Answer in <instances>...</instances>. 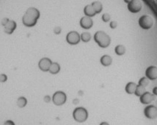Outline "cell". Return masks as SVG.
I'll list each match as a JSON object with an SVG mask.
<instances>
[{"label":"cell","mask_w":157,"mask_h":125,"mask_svg":"<svg viewBox=\"0 0 157 125\" xmlns=\"http://www.w3.org/2000/svg\"><path fill=\"white\" fill-rule=\"evenodd\" d=\"M94 39L100 48H107L111 44V38L103 31H97L94 36Z\"/></svg>","instance_id":"obj_1"},{"label":"cell","mask_w":157,"mask_h":125,"mask_svg":"<svg viewBox=\"0 0 157 125\" xmlns=\"http://www.w3.org/2000/svg\"><path fill=\"white\" fill-rule=\"evenodd\" d=\"M73 118L76 122L83 123L86 121L88 118V110L82 106H78L73 110Z\"/></svg>","instance_id":"obj_2"},{"label":"cell","mask_w":157,"mask_h":125,"mask_svg":"<svg viewBox=\"0 0 157 125\" xmlns=\"http://www.w3.org/2000/svg\"><path fill=\"white\" fill-rule=\"evenodd\" d=\"M154 24L153 19L149 15H143L139 20V25L142 29H151Z\"/></svg>","instance_id":"obj_3"},{"label":"cell","mask_w":157,"mask_h":125,"mask_svg":"<svg viewBox=\"0 0 157 125\" xmlns=\"http://www.w3.org/2000/svg\"><path fill=\"white\" fill-rule=\"evenodd\" d=\"M52 100L55 105L62 106L67 101V95L62 91H57L52 95Z\"/></svg>","instance_id":"obj_4"},{"label":"cell","mask_w":157,"mask_h":125,"mask_svg":"<svg viewBox=\"0 0 157 125\" xmlns=\"http://www.w3.org/2000/svg\"><path fill=\"white\" fill-rule=\"evenodd\" d=\"M66 40L67 42V43H69L70 45H75L78 44L80 40H81V38H80V34L77 31H70L67 34Z\"/></svg>","instance_id":"obj_5"},{"label":"cell","mask_w":157,"mask_h":125,"mask_svg":"<svg viewBox=\"0 0 157 125\" xmlns=\"http://www.w3.org/2000/svg\"><path fill=\"white\" fill-rule=\"evenodd\" d=\"M144 115L148 119H155L157 118V107L154 105H148L144 108Z\"/></svg>","instance_id":"obj_6"},{"label":"cell","mask_w":157,"mask_h":125,"mask_svg":"<svg viewBox=\"0 0 157 125\" xmlns=\"http://www.w3.org/2000/svg\"><path fill=\"white\" fill-rule=\"evenodd\" d=\"M127 8L129 12L136 13L141 11L142 8V5L139 0H131L127 4Z\"/></svg>","instance_id":"obj_7"},{"label":"cell","mask_w":157,"mask_h":125,"mask_svg":"<svg viewBox=\"0 0 157 125\" xmlns=\"http://www.w3.org/2000/svg\"><path fill=\"white\" fill-rule=\"evenodd\" d=\"M145 77H147L150 80H155L157 79V66H150L145 70Z\"/></svg>","instance_id":"obj_8"},{"label":"cell","mask_w":157,"mask_h":125,"mask_svg":"<svg viewBox=\"0 0 157 125\" xmlns=\"http://www.w3.org/2000/svg\"><path fill=\"white\" fill-rule=\"evenodd\" d=\"M52 62V60L48 57H43L38 62L39 69L43 72H49V67Z\"/></svg>","instance_id":"obj_9"},{"label":"cell","mask_w":157,"mask_h":125,"mask_svg":"<svg viewBox=\"0 0 157 125\" xmlns=\"http://www.w3.org/2000/svg\"><path fill=\"white\" fill-rule=\"evenodd\" d=\"M23 25L26 27H33L37 24V20L28 13H25L22 18Z\"/></svg>","instance_id":"obj_10"},{"label":"cell","mask_w":157,"mask_h":125,"mask_svg":"<svg viewBox=\"0 0 157 125\" xmlns=\"http://www.w3.org/2000/svg\"><path fill=\"white\" fill-rule=\"evenodd\" d=\"M139 101L142 104H150L155 100V95L149 92H145L141 96H140Z\"/></svg>","instance_id":"obj_11"},{"label":"cell","mask_w":157,"mask_h":125,"mask_svg":"<svg viewBox=\"0 0 157 125\" xmlns=\"http://www.w3.org/2000/svg\"><path fill=\"white\" fill-rule=\"evenodd\" d=\"M79 24L81 25V27L84 29H90L94 25V22L92 20L91 17L89 16H83L81 18L79 22Z\"/></svg>","instance_id":"obj_12"},{"label":"cell","mask_w":157,"mask_h":125,"mask_svg":"<svg viewBox=\"0 0 157 125\" xmlns=\"http://www.w3.org/2000/svg\"><path fill=\"white\" fill-rule=\"evenodd\" d=\"M17 28L16 22L13 20H10L4 26V31L7 34H11Z\"/></svg>","instance_id":"obj_13"},{"label":"cell","mask_w":157,"mask_h":125,"mask_svg":"<svg viewBox=\"0 0 157 125\" xmlns=\"http://www.w3.org/2000/svg\"><path fill=\"white\" fill-rule=\"evenodd\" d=\"M136 87H137V84L134 82H128L126 84L125 87V91L127 94L132 95L135 93V91H136Z\"/></svg>","instance_id":"obj_14"},{"label":"cell","mask_w":157,"mask_h":125,"mask_svg":"<svg viewBox=\"0 0 157 125\" xmlns=\"http://www.w3.org/2000/svg\"><path fill=\"white\" fill-rule=\"evenodd\" d=\"M100 61L103 66H109L112 63V58L108 55H104L103 56L101 57Z\"/></svg>","instance_id":"obj_15"},{"label":"cell","mask_w":157,"mask_h":125,"mask_svg":"<svg viewBox=\"0 0 157 125\" xmlns=\"http://www.w3.org/2000/svg\"><path fill=\"white\" fill-rule=\"evenodd\" d=\"M25 13H28V14L31 15V16H32L33 17H35V19L37 20H38L40 16V11H39L37 8H34V7L29 8L28 9L26 10V11H25Z\"/></svg>","instance_id":"obj_16"},{"label":"cell","mask_w":157,"mask_h":125,"mask_svg":"<svg viewBox=\"0 0 157 125\" xmlns=\"http://www.w3.org/2000/svg\"><path fill=\"white\" fill-rule=\"evenodd\" d=\"M84 13L86 16L93 17L97 14L91 5H87L84 8Z\"/></svg>","instance_id":"obj_17"},{"label":"cell","mask_w":157,"mask_h":125,"mask_svg":"<svg viewBox=\"0 0 157 125\" xmlns=\"http://www.w3.org/2000/svg\"><path fill=\"white\" fill-rule=\"evenodd\" d=\"M61 70V66L58 62H52L51 64L50 67H49V73L52 74V75H56V74L59 73Z\"/></svg>","instance_id":"obj_18"},{"label":"cell","mask_w":157,"mask_h":125,"mask_svg":"<svg viewBox=\"0 0 157 125\" xmlns=\"http://www.w3.org/2000/svg\"><path fill=\"white\" fill-rule=\"evenodd\" d=\"M91 5H92V7H93L94 10L96 13H101V11H103V5H102V3L100 2L99 1L93 2Z\"/></svg>","instance_id":"obj_19"},{"label":"cell","mask_w":157,"mask_h":125,"mask_svg":"<svg viewBox=\"0 0 157 125\" xmlns=\"http://www.w3.org/2000/svg\"><path fill=\"white\" fill-rule=\"evenodd\" d=\"M115 52L118 56H122L126 53V48L123 45H117L115 48Z\"/></svg>","instance_id":"obj_20"},{"label":"cell","mask_w":157,"mask_h":125,"mask_svg":"<svg viewBox=\"0 0 157 125\" xmlns=\"http://www.w3.org/2000/svg\"><path fill=\"white\" fill-rule=\"evenodd\" d=\"M27 104V99L23 96L18 98L17 100V105L20 108H24Z\"/></svg>","instance_id":"obj_21"},{"label":"cell","mask_w":157,"mask_h":125,"mask_svg":"<svg viewBox=\"0 0 157 125\" xmlns=\"http://www.w3.org/2000/svg\"><path fill=\"white\" fill-rule=\"evenodd\" d=\"M146 92V89H145L144 87H142V86H140V85H137L136 87V91H135V95L138 97H140V96L142 95L144 92Z\"/></svg>","instance_id":"obj_22"},{"label":"cell","mask_w":157,"mask_h":125,"mask_svg":"<svg viewBox=\"0 0 157 125\" xmlns=\"http://www.w3.org/2000/svg\"><path fill=\"white\" fill-rule=\"evenodd\" d=\"M80 38H81V40L84 43H88L91 40V34L88 33V32H83L81 35H80Z\"/></svg>","instance_id":"obj_23"},{"label":"cell","mask_w":157,"mask_h":125,"mask_svg":"<svg viewBox=\"0 0 157 125\" xmlns=\"http://www.w3.org/2000/svg\"><path fill=\"white\" fill-rule=\"evenodd\" d=\"M150 80L147 77H142L139 79V85L142 86V87H146L147 86L149 85Z\"/></svg>","instance_id":"obj_24"},{"label":"cell","mask_w":157,"mask_h":125,"mask_svg":"<svg viewBox=\"0 0 157 125\" xmlns=\"http://www.w3.org/2000/svg\"><path fill=\"white\" fill-rule=\"evenodd\" d=\"M102 20H103V21L105 22V23H108L109 21H110L111 16L107 13H104V14H103V16H102Z\"/></svg>","instance_id":"obj_25"},{"label":"cell","mask_w":157,"mask_h":125,"mask_svg":"<svg viewBox=\"0 0 157 125\" xmlns=\"http://www.w3.org/2000/svg\"><path fill=\"white\" fill-rule=\"evenodd\" d=\"M7 80H8V77H7L6 74H1L0 75V82L5 83L7 81Z\"/></svg>","instance_id":"obj_26"},{"label":"cell","mask_w":157,"mask_h":125,"mask_svg":"<svg viewBox=\"0 0 157 125\" xmlns=\"http://www.w3.org/2000/svg\"><path fill=\"white\" fill-rule=\"evenodd\" d=\"M109 26H110V28H112V29H115V28L117 27V23L116 21H111Z\"/></svg>","instance_id":"obj_27"},{"label":"cell","mask_w":157,"mask_h":125,"mask_svg":"<svg viewBox=\"0 0 157 125\" xmlns=\"http://www.w3.org/2000/svg\"><path fill=\"white\" fill-rule=\"evenodd\" d=\"M53 31H54V33L56 34H60L61 32V27H59V26L55 27Z\"/></svg>","instance_id":"obj_28"},{"label":"cell","mask_w":157,"mask_h":125,"mask_svg":"<svg viewBox=\"0 0 157 125\" xmlns=\"http://www.w3.org/2000/svg\"><path fill=\"white\" fill-rule=\"evenodd\" d=\"M9 21H10V20L8 19V18H7V17L3 18V19L2 20V21H1V24L3 26H5V25H6Z\"/></svg>","instance_id":"obj_29"},{"label":"cell","mask_w":157,"mask_h":125,"mask_svg":"<svg viewBox=\"0 0 157 125\" xmlns=\"http://www.w3.org/2000/svg\"><path fill=\"white\" fill-rule=\"evenodd\" d=\"M3 125H15V124L12 120H7V121H5Z\"/></svg>","instance_id":"obj_30"},{"label":"cell","mask_w":157,"mask_h":125,"mask_svg":"<svg viewBox=\"0 0 157 125\" xmlns=\"http://www.w3.org/2000/svg\"><path fill=\"white\" fill-rule=\"evenodd\" d=\"M44 101H45L46 103H49V101H51V98H50V96H49V95H46L45 97H44Z\"/></svg>","instance_id":"obj_31"},{"label":"cell","mask_w":157,"mask_h":125,"mask_svg":"<svg viewBox=\"0 0 157 125\" xmlns=\"http://www.w3.org/2000/svg\"><path fill=\"white\" fill-rule=\"evenodd\" d=\"M152 92H153V94L155 96H157V87L153 88V91H152Z\"/></svg>","instance_id":"obj_32"},{"label":"cell","mask_w":157,"mask_h":125,"mask_svg":"<svg viewBox=\"0 0 157 125\" xmlns=\"http://www.w3.org/2000/svg\"><path fill=\"white\" fill-rule=\"evenodd\" d=\"M100 125H109V124L108 122H106V121H103V122L100 123Z\"/></svg>","instance_id":"obj_33"},{"label":"cell","mask_w":157,"mask_h":125,"mask_svg":"<svg viewBox=\"0 0 157 125\" xmlns=\"http://www.w3.org/2000/svg\"><path fill=\"white\" fill-rule=\"evenodd\" d=\"M130 1H131V0H124V2H125L126 3H127V4H128V3H129Z\"/></svg>","instance_id":"obj_34"}]
</instances>
